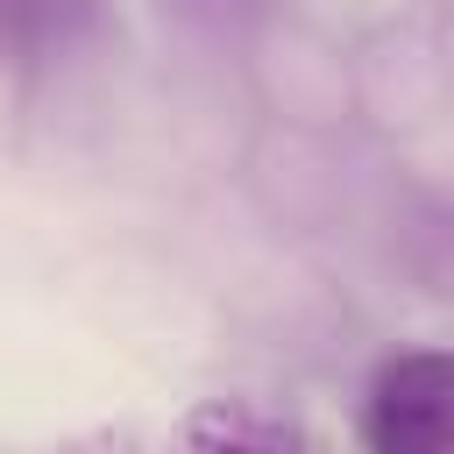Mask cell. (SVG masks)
I'll list each match as a JSON object with an SVG mask.
<instances>
[{"instance_id":"1","label":"cell","mask_w":454,"mask_h":454,"mask_svg":"<svg viewBox=\"0 0 454 454\" xmlns=\"http://www.w3.org/2000/svg\"><path fill=\"white\" fill-rule=\"evenodd\" d=\"M369 454H454V348H397L362 390Z\"/></svg>"},{"instance_id":"2","label":"cell","mask_w":454,"mask_h":454,"mask_svg":"<svg viewBox=\"0 0 454 454\" xmlns=\"http://www.w3.org/2000/svg\"><path fill=\"white\" fill-rule=\"evenodd\" d=\"M170 454H305V440L255 397H206L184 411Z\"/></svg>"}]
</instances>
